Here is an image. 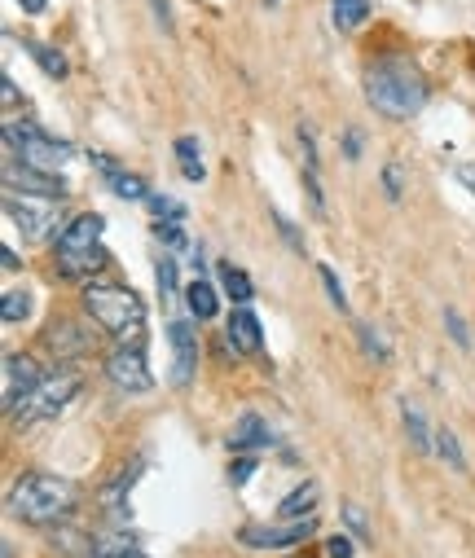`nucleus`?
<instances>
[{
	"label": "nucleus",
	"instance_id": "nucleus-7",
	"mask_svg": "<svg viewBox=\"0 0 475 558\" xmlns=\"http://www.w3.org/2000/svg\"><path fill=\"white\" fill-rule=\"evenodd\" d=\"M317 532V515H304V519H282V523H247L238 532L242 545L251 550H286V545H300Z\"/></svg>",
	"mask_w": 475,
	"mask_h": 558
},
{
	"label": "nucleus",
	"instance_id": "nucleus-5",
	"mask_svg": "<svg viewBox=\"0 0 475 558\" xmlns=\"http://www.w3.org/2000/svg\"><path fill=\"white\" fill-rule=\"evenodd\" d=\"M75 396H80V374L75 370H53V374H44V383L27 400H18V405L9 409V422H14V427L49 422V418H58Z\"/></svg>",
	"mask_w": 475,
	"mask_h": 558
},
{
	"label": "nucleus",
	"instance_id": "nucleus-2",
	"mask_svg": "<svg viewBox=\"0 0 475 558\" xmlns=\"http://www.w3.org/2000/svg\"><path fill=\"white\" fill-rule=\"evenodd\" d=\"M75 506H80V488L49 471H27L9 488V510L31 528H58L75 515Z\"/></svg>",
	"mask_w": 475,
	"mask_h": 558
},
{
	"label": "nucleus",
	"instance_id": "nucleus-36",
	"mask_svg": "<svg viewBox=\"0 0 475 558\" xmlns=\"http://www.w3.org/2000/svg\"><path fill=\"white\" fill-rule=\"evenodd\" d=\"M251 471H256V457H242L238 466H229V479H234V484H247Z\"/></svg>",
	"mask_w": 475,
	"mask_h": 558
},
{
	"label": "nucleus",
	"instance_id": "nucleus-25",
	"mask_svg": "<svg viewBox=\"0 0 475 558\" xmlns=\"http://www.w3.org/2000/svg\"><path fill=\"white\" fill-rule=\"evenodd\" d=\"M137 475H141V462L132 466V471L119 475L115 484H106V488H102V506H106V510H115V515H128L124 501H128V488H132V479H137Z\"/></svg>",
	"mask_w": 475,
	"mask_h": 558
},
{
	"label": "nucleus",
	"instance_id": "nucleus-29",
	"mask_svg": "<svg viewBox=\"0 0 475 558\" xmlns=\"http://www.w3.org/2000/svg\"><path fill=\"white\" fill-rule=\"evenodd\" d=\"M344 523H348V532H352V541H370V519H366V510L361 506H344Z\"/></svg>",
	"mask_w": 475,
	"mask_h": 558
},
{
	"label": "nucleus",
	"instance_id": "nucleus-32",
	"mask_svg": "<svg viewBox=\"0 0 475 558\" xmlns=\"http://www.w3.org/2000/svg\"><path fill=\"white\" fill-rule=\"evenodd\" d=\"M154 273H159V290H163V295H176V264L172 260H159V264H154Z\"/></svg>",
	"mask_w": 475,
	"mask_h": 558
},
{
	"label": "nucleus",
	"instance_id": "nucleus-22",
	"mask_svg": "<svg viewBox=\"0 0 475 558\" xmlns=\"http://www.w3.org/2000/svg\"><path fill=\"white\" fill-rule=\"evenodd\" d=\"M401 418H405V431H410L414 449L423 453V457H432V435H436V431H427V418L418 414V409L410 405V400H401Z\"/></svg>",
	"mask_w": 475,
	"mask_h": 558
},
{
	"label": "nucleus",
	"instance_id": "nucleus-28",
	"mask_svg": "<svg viewBox=\"0 0 475 558\" xmlns=\"http://www.w3.org/2000/svg\"><path fill=\"white\" fill-rule=\"evenodd\" d=\"M317 277L326 282V295H330V304H335L339 312H348V295H344V286H339V273L330 269V264H317Z\"/></svg>",
	"mask_w": 475,
	"mask_h": 558
},
{
	"label": "nucleus",
	"instance_id": "nucleus-33",
	"mask_svg": "<svg viewBox=\"0 0 475 558\" xmlns=\"http://www.w3.org/2000/svg\"><path fill=\"white\" fill-rule=\"evenodd\" d=\"M445 326H449V334H454L458 348H471V334H467V326H462L458 312H445Z\"/></svg>",
	"mask_w": 475,
	"mask_h": 558
},
{
	"label": "nucleus",
	"instance_id": "nucleus-27",
	"mask_svg": "<svg viewBox=\"0 0 475 558\" xmlns=\"http://www.w3.org/2000/svg\"><path fill=\"white\" fill-rule=\"evenodd\" d=\"M0 312H5L9 326H18V321L31 317V295H27V290H5V304H0Z\"/></svg>",
	"mask_w": 475,
	"mask_h": 558
},
{
	"label": "nucleus",
	"instance_id": "nucleus-10",
	"mask_svg": "<svg viewBox=\"0 0 475 558\" xmlns=\"http://www.w3.org/2000/svg\"><path fill=\"white\" fill-rule=\"evenodd\" d=\"M58 255V273L66 282H93L97 273L110 264V255L102 242H93V247H71V251H53Z\"/></svg>",
	"mask_w": 475,
	"mask_h": 558
},
{
	"label": "nucleus",
	"instance_id": "nucleus-41",
	"mask_svg": "<svg viewBox=\"0 0 475 558\" xmlns=\"http://www.w3.org/2000/svg\"><path fill=\"white\" fill-rule=\"evenodd\" d=\"M0 264H5V273H18V255H14V247L0 251Z\"/></svg>",
	"mask_w": 475,
	"mask_h": 558
},
{
	"label": "nucleus",
	"instance_id": "nucleus-17",
	"mask_svg": "<svg viewBox=\"0 0 475 558\" xmlns=\"http://www.w3.org/2000/svg\"><path fill=\"white\" fill-rule=\"evenodd\" d=\"M317 501H322V484H300V488H291V493L282 497V506H278V519H304V515H313L317 510Z\"/></svg>",
	"mask_w": 475,
	"mask_h": 558
},
{
	"label": "nucleus",
	"instance_id": "nucleus-16",
	"mask_svg": "<svg viewBox=\"0 0 475 558\" xmlns=\"http://www.w3.org/2000/svg\"><path fill=\"white\" fill-rule=\"evenodd\" d=\"M93 242H102V216H75V220H66L62 233L53 238V251L93 247Z\"/></svg>",
	"mask_w": 475,
	"mask_h": 558
},
{
	"label": "nucleus",
	"instance_id": "nucleus-42",
	"mask_svg": "<svg viewBox=\"0 0 475 558\" xmlns=\"http://www.w3.org/2000/svg\"><path fill=\"white\" fill-rule=\"evenodd\" d=\"M22 9H27V14H44V0H18Z\"/></svg>",
	"mask_w": 475,
	"mask_h": 558
},
{
	"label": "nucleus",
	"instance_id": "nucleus-13",
	"mask_svg": "<svg viewBox=\"0 0 475 558\" xmlns=\"http://www.w3.org/2000/svg\"><path fill=\"white\" fill-rule=\"evenodd\" d=\"M229 343H234V352H242V356H260V352H264L260 317H256V312H251L247 304L229 312Z\"/></svg>",
	"mask_w": 475,
	"mask_h": 558
},
{
	"label": "nucleus",
	"instance_id": "nucleus-34",
	"mask_svg": "<svg viewBox=\"0 0 475 558\" xmlns=\"http://www.w3.org/2000/svg\"><path fill=\"white\" fill-rule=\"evenodd\" d=\"M383 189H388V198H401V167L396 163L383 167Z\"/></svg>",
	"mask_w": 475,
	"mask_h": 558
},
{
	"label": "nucleus",
	"instance_id": "nucleus-19",
	"mask_svg": "<svg viewBox=\"0 0 475 558\" xmlns=\"http://www.w3.org/2000/svg\"><path fill=\"white\" fill-rule=\"evenodd\" d=\"M185 304H190V312L198 321H212L216 317V308H220V299H216V290H212V282H207L203 273L194 277L190 286H185Z\"/></svg>",
	"mask_w": 475,
	"mask_h": 558
},
{
	"label": "nucleus",
	"instance_id": "nucleus-9",
	"mask_svg": "<svg viewBox=\"0 0 475 558\" xmlns=\"http://www.w3.org/2000/svg\"><path fill=\"white\" fill-rule=\"evenodd\" d=\"M40 383H44V374H40V365L31 361V356L5 352V414L18 405V400H27Z\"/></svg>",
	"mask_w": 475,
	"mask_h": 558
},
{
	"label": "nucleus",
	"instance_id": "nucleus-3",
	"mask_svg": "<svg viewBox=\"0 0 475 558\" xmlns=\"http://www.w3.org/2000/svg\"><path fill=\"white\" fill-rule=\"evenodd\" d=\"M84 312L119 348H146V304H141L137 290L93 282V286H84Z\"/></svg>",
	"mask_w": 475,
	"mask_h": 558
},
{
	"label": "nucleus",
	"instance_id": "nucleus-23",
	"mask_svg": "<svg viewBox=\"0 0 475 558\" xmlns=\"http://www.w3.org/2000/svg\"><path fill=\"white\" fill-rule=\"evenodd\" d=\"M106 185L115 189V198H128V203H141V198H150L146 181H141L137 172H124V167H115V172L106 176Z\"/></svg>",
	"mask_w": 475,
	"mask_h": 558
},
{
	"label": "nucleus",
	"instance_id": "nucleus-24",
	"mask_svg": "<svg viewBox=\"0 0 475 558\" xmlns=\"http://www.w3.org/2000/svg\"><path fill=\"white\" fill-rule=\"evenodd\" d=\"M176 159H181V172L185 181H203V150H198V137H176Z\"/></svg>",
	"mask_w": 475,
	"mask_h": 558
},
{
	"label": "nucleus",
	"instance_id": "nucleus-18",
	"mask_svg": "<svg viewBox=\"0 0 475 558\" xmlns=\"http://www.w3.org/2000/svg\"><path fill=\"white\" fill-rule=\"evenodd\" d=\"M216 277L225 282V295H229V304L242 308V304H251L256 299V286H251V277L238 269V264H229V260H220L216 264Z\"/></svg>",
	"mask_w": 475,
	"mask_h": 558
},
{
	"label": "nucleus",
	"instance_id": "nucleus-39",
	"mask_svg": "<svg viewBox=\"0 0 475 558\" xmlns=\"http://www.w3.org/2000/svg\"><path fill=\"white\" fill-rule=\"evenodd\" d=\"M0 97H5V110H14V106H18V88H14V80H9V75L0 80Z\"/></svg>",
	"mask_w": 475,
	"mask_h": 558
},
{
	"label": "nucleus",
	"instance_id": "nucleus-8",
	"mask_svg": "<svg viewBox=\"0 0 475 558\" xmlns=\"http://www.w3.org/2000/svg\"><path fill=\"white\" fill-rule=\"evenodd\" d=\"M106 378L119 387V392H132V396H146L154 387V374L146 365V352L141 348H119L106 356Z\"/></svg>",
	"mask_w": 475,
	"mask_h": 558
},
{
	"label": "nucleus",
	"instance_id": "nucleus-12",
	"mask_svg": "<svg viewBox=\"0 0 475 558\" xmlns=\"http://www.w3.org/2000/svg\"><path fill=\"white\" fill-rule=\"evenodd\" d=\"M27 189V194H49V198H62L66 194V181L58 172H40V167H27L18 159L5 163V189Z\"/></svg>",
	"mask_w": 475,
	"mask_h": 558
},
{
	"label": "nucleus",
	"instance_id": "nucleus-11",
	"mask_svg": "<svg viewBox=\"0 0 475 558\" xmlns=\"http://www.w3.org/2000/svg\"><path fill=\"white\" fill-rule=\"evenodd\" d=\"M168 339H172V352H176V361H172V383H176V387H190L194 365H198V339H194V326H190L185 317H176L172 326H168Z\"/></svg>",
	"mask_w": 475,
	"mask_h": 558
},
{
	"label": "nucleus",
	"instance_id": "nucleus-6",
	"mask_svg": "<svg viewBox=\"0 0 475 558\" xmlns=\"http://www.w3.org/2000/svg\"><path fill=\"white\" fill-rule=\"evenodd\" d=\"M5 211L22 229V238H31V242H49L62 233V207H58V198H49V194H27V189L18 194V189H5Z\"/></svg>",
	"mask_w": 475,
	"mask_h": 558
},
{
	"label": "nucleus",
	"instance_id": "nucleus-1",
	"mask_svg": "<svg viewBox=\"0 0 475 558\" xmlns=\"http://www.w3.org/2000/svg\"><path fill=\"white\" fill-rule=\"evenodd\" d=\"M366 102L379 110L383 119H414L418 110L427 106V80L423 71H418L414 58H405V53H383V58H374L366 66Z\"/></svg>",
	"mask_w": 475,
	"mask_h": 558
},
{
	"label": "nucleus",
	"instance_id": "nucleus-35",
	"mask_svg": "<svg viewBox=\"0 0 475 558\" xmlns=\"http://www.w3.org/2000/svg\"><path fill=\"white\" fill-rule=\"evenodd\" d=\"M361 339H366V348H370L374 361H388V348H383V339H379V334H374L370 326H361Z\"/></svg>",
	"mask_w": 475,
	"mask_h": 558
},
{
	"label": "nucleus",
	"instance_id": "nucleus-15",
	"mask_svg": "<svg viewBox=\"0 0 475 558\" xmlns=\"http://www.w3.org/2000/svg\"><path fill=\"white\" fill-rule=\"evenodd\" d=\"M269 440H273V431H269V422H264L260 414H242L234 422V431H229V449L234 453H256Z\"/></svg>",
	"mask_w": 475,
	"mask_h": 558
},
{
	"label": "nucleus",
	"instance_id": "nucleus-44",
	"mask_svg": "<svg viewBox=\"0 0 475 558\" xmlns=\"http://www.w3.org/2000/svg\"><path fill=\"white\" fill-rule=\"evenodd\" d=\"M264 5H282V0H264Z\"/></svg>",
	"mask_w": 475,
	"mask_h": 558
},
{
	"label": "nucleus",
	"instance_id": "nucleus-43",
	"mask_svg": "<svg viewBox=\"0 0 475 558\" xmlns=\"http://www.w3.org/2000/svg\"><path fill=\"white\" fill-rule=\"evenodd\" d=\"M93 558H97V554H93ZM110 558H146V554H141L137 545H132V550H124V554H110Z\"/></svg>",
	"mask_w": 475,
	"mask_h": 558
},
{
	"label": "nucleus",
	"instance_id": "nucleus-30",
	"mask_svg": "<svg viewBox=\"0 0 475 558\" xmlns=\"http://www.w3.org/2000/svg\"><path fill=\"white\" fill-rule=\"evenodd\" d=\"M269 220H273V225H278V233H282V238H286V247H291V251H304V233L295 229V225H291V220L282 216L278 207H269Z\"/></svg>",
	"mask_w": 475,
	"mask_h": 558
},
{
	"label": "nucleus",
	"instance_id": "nucleus-26",
	"mask_svg": "<svg viewBox=\"0 0 475 558\" xmlns=\"http://www.w3.org/2000/svg\"><path fill=\"white\" fill-rule=\"evenodd\" d=\"M27 49H31V58L40 62L44 75H53V80H62V75H66V58L58 49H49V44H40V40H27Z\"/></svg>",
	"mask_w": 475,
	"mask_h": 558
},
{
	"label": "nucleus",
	"instance_id": "nucleus-4",
	"mask_svg": "<svg viewBox=\"0 0 475 558\" xmlns=\"http://www.w3.org/2000/svg\"><path fill=\"white\" fill-rule=\"evenodd\" d=\"M5 150L9 159L27 163V167H40V172H62L71 163V141L62 137H49L44 128L36 124H18V119H5Z\"/></svg>",
	"mask_w": 475,
	"mask_h": 558
},
{
	"label": "nucleus",
	"instance_id": "nucleus-21",
	"mask_svg": "<svg viewBox=\"0 0 475 558\" xmlns=\"http://www.w3.org/2000/svg\"><path fill=\"white\" fill-rule=\"evenodd\" d=\"M330 18L339 31H357L370 18V0H330Z\"/></svg>",
	"mask_w": 475,
	"mask_h": 558
},
{
	"label": "nucleus",
	"instance_id": "nucleus-14",
	"mask_svg": "<svg viewBox=\"0 0 475 558\" xmlns=\"http://www.w3.org/2000/svg\"><path fill=\"white\" fill-rule=\"evenodd\" d=\"M44 343L53 348V356H62V361H71V356H84L88 352V339H84V330L75 326L71 317H58L49 330H44Z\"/></svg>",
	"mask_w": 475,
	"mask_h": 558
},
{
	"label": "nucleus",
	"instance_id": "nucleus-31",
	"mask_svg": "<svg viewBox=\"0 0 475 558\" xmlns=\"http://www.w3.org/2000/svg\"><path fill=\"white\" fill-rule=\"evenodd\" d=\"M150 207H154V220H176V225L185 220V207L172 203V198H163V194H150Z\"/></svg>",
	"mask_w": 475,
	"mask_h": 558
},
{
	"label": "nucleus",
	"instance_id": "nucleus-38",
	"mask_svg": "<svg viewBox=\"0 0 475 558\" xmlns=\"http://www.w3.org/2000/svg\"><path fill=\"white\" fill-rule=\"evenodd\" d=\"M344 154H348V159H357V154H361V132L357 128L344 132Z\"/></svg>",
	"mask_w": 475,
	"mask_h": 558
},
{
	"label": "nucleus",
	"instance_id": "nucleus-40",
	"mask_svg": "<svg viewBox=\"0 0 475 558\" xmlns=\"http://www.w3.org/2000/svg\"><path fill=\"white\" fill-rule=\"evenodd\" d=\"M458 181H462V185H467L471 194H475V163H462V167H458Z\"/></svg>",
	"mask_w": 475,
	"mask_h": 558
},
{
	"label": "nucleus",
	"instance_id": "nucleus-37",
	"mask_svg": "<svg viewBox=\"0 0 475 558\" xmlns=\"http://www.w3.org/2000/svg\"><path fill=\"white\" fill-rule=\"evenodd\" d=\"M326 554L330 558H352V537H330L326 541Z\"/></svg>",
	"mask_w": 475,
	"mask_h": 558
},
{
	"label": "nucleus",
	"instance_id": "nucleus-20",
	"mask_svg": "<svg viewBox=\"0 0 475 558\" xmlns=\"http://www.w3.org/2000/svg\"><path fill=\"white\" fill-rule=\"evenodd\" d=\"M432 453H436L445 466H454V471H467V453H462V444H458V435H454V427H449V422H436Z\"/></svg>",
	"mask_w": 475,
	"mask_h": 558
}]
</instances>
